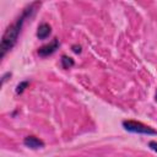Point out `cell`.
<instances>
[{
  "instance_id": "obj_1",
  "label": "cell",
  "mask_w": 157,
  "mask_h": 157,
  "mask_svg": "<svg viewBox=\"0 0 157 157\" xmlns=\"http://www.w3.org/2000/svg\"><path fill=\"white\" fill-rule=\"evenodd\" d=\"M40 5L39 1H34V2H31L28 6H26L23 9V11L21 12V15L15 20V22H12L7 28L6 31L4 32L2 34V38H1V43H0V52H1V58H4L6 55L7 52H10L15 44L17 43V39H18V36L22 31V27L26 22L27 18H29L37 10V7Z\"/></svg>"
},
{
  "instance_id": "obj_2",
  "label": "cell",
  "mask_w": 157,
  "mask_h": 157,
  "mask_svg": "<svg viewBox=\"0 0 157 157\" xmlns=\"http://www.w3.org/2000/svg\"><path fill=\"white\" fill-rule=\"evenodd\" d=\"M123 128L126 131L135 132V134H142V135H157V131L152 129L151 126H147L140 121L136 120H124Z\"/></svg>"
},
{
  "instance_id": "obj_3",
  "label": "cell",
  "mask_w": 157,
  "mask_h": 157,
  "mask_svg": "<svg viewBox=\"0 0 157 157\" xmlns=\"http://www.w3.org/2000/svg\"><path fill=\"white\" fill-rule=\"evenodd\" d=\"M59 45H60L59 39H58V38H54L50 43H48V44H45V45H42V47L38 49L37 53H38L39 56L45 58V56H49V55L54 54V53L59 49Z\"/></svg>"
},
{
  "instance_id": "obj_4",
  "label": "cell",
  "mask_w": 157,
  "mask_h": 157,
  "mask_svg": "<svg viewBox=\"0 0 157 157\" xmlns=\"http://www.w3.org/2000/svg\"><path fill=\"white\" fill-rule=\"evenodd\" d=\"M23 144H25L26 147H28L31 150H39V148H43L44 147V142L40 139H38V137H36L33 135L26 136L23 139Z\"/></svg>"
},
{
  "instance_id": "obj_5",
  "label": "cell",
  "mask_w": 157,
  "mask_h": 157,
  "mask_svg": "<svg viewBox=\"0 0 157 157\" xmlns=\"http://www.w3.org/2000/svg\"><path fill=\"white\" fill-rule=\"evenodd\" d=\"M52 33V27L50 25H48L47 22H43L38 26L37 28V32H36V36L38 39H47Z\"/></svg>"
},
{
  "instance_id": "obj_6",
  "label": "cell",
  "mask_w": 157,
  "mask_h": 157,
  "mask_svg": "<svg viewBox=\"0 0 157 157\" xmlns=\"http://www.w3.org/2000/svg\"><path fill=\"white\" fill-rule=\"evenodd\" d=\"M60 64H61L63 69L67 70V69H71V67L75 65V61H74L72 58H70V56H67V55H63L61 59H60Z\"/></svg>"
},
{
  "instance_id": "obj_7",
  "label": "cell",
  "mask_w": 157,
  "mask_h": 157,
  "mask_svg": "<svg viewBox=\"0 0 157 157\" xmlns=\"http://www.w3.org/2000/svg\"><path fill=\"white\" fill-rule=\"evenodd\" d=\"M29 86V81L28 80H25V81H21L17 86H16V94H21L23 93V91Z\"/></svg>"
},
{
  "instance_id": "obj_8",
  "label": "cell",
  "mask_w": 157,
  "mask_h": 157,
  "mask_svg": "<svg viewBox=\"0 0 157 157\" xmlns=\"http://www.w3.org/2000/svg\"><path fill=\"white\" fill-rule=\"evenodd\" d=\"M148 147H150L152 151H155V152L157 153V142H156V141H150V142H148Z\"/></svg>"
},
{
  "instance_id": "obj_9",
  "label": "cell",
  "mask_w": 157,
  "mask_h": 157,
  "mask_svg": "<svg viewBox=\"0 0 157 157\" xmlns=\"http://www.w3.org/2000/svg\"><path fill=\"white\" fill-rule=\"evenodd\" d=\"M71 48H72V52H74V53H76V54H80V53H81V45L74 44Z\"/></svg>"
},
{
  "instance_id": "obj_10",
  "label": "cell",
  "mask_w": 157,
  "mask_h": 157,
  "mask_svg": "<svg viewBox=\"0 0 157 157\" xmlns=\"http://www.w3.org/2000/svg\"><path fill=\"white\" fill-rule=\"evenodd\" d=\"M9 77H11V72H6V74H4L2 77H1V85H4Z\"/></svg>"
},
{
  "instance_id": "obj_11",
  "label": "cell",
  "mask_w": 157,
  "mask_h": 157,
  "mask_svg": "<svg viewBox=\"0 0 157 157\" xmlns=\"http://www.w3.org/2000/svg\"><path fill=\"white\" fill-rule=\"evenodd\" d=\"M155 99H156V102H157V91H156V94H155Z\"/></svg>"
}]
</instances>
